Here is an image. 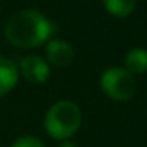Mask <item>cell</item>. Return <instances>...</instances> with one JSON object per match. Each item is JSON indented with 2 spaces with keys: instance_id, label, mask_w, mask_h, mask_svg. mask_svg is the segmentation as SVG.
<instances>
[{
  "instance_id": "1",
  "label": "cell",
  "mask_w": 147,
  "mask_h": 147,
  "mask_svg": "<svg viewBox=\"0 0 147 147\" xmlns=\"http://www.w3.org/2000/svg\"><path fill=\"white\" fill-rule=\"evenodd\" d=\"M55 26L49 18L36 10H22L10 18L5 27V36L18 48H38L49 41Z\"/></svg>"
},
{
  "instance_id": "2",
  "label": "cell",
  "mask_w": 147,
  "mask_h": 147,
  "mask_svg": "<svg viewBox=\"0 0 147 147\" xmlns=\"http://www.w3.org/2000/svg\"><path fill=\"white\" fill-rule=\"evenodd\" d=\"M82 122V112L73 101L62 100L48 109L45 117V128L54 139L67 141L79 130Z\"/></svg>"
},
{
  "instance_id": "3",
  "label": "cell",
  "mask_w": 147,
  "mask_h": 147,
  "mask_svg": "<svg viewBox=\"0 0 147 147\" xmlns=\"http://www.w3.org/2000/svg\"><path fill=\"white\" fill-rule=\"evenodd\" d=\"M100 87L108 98L114 101H128L136 92V79L125 68L111 67L103 71L100 78Z\"/></svg>"
},
{
  "instance_id": "4",
  "label": "cell",
  "mask_w": 147,
  "mask_h": 147,
  "mask_svg": "<svg viewBox=\"0 0 147 147\" xmlns=\"http://www.w3.org/2000/svg\"><path fill=\"white\" fill-rule=\"evenodd\" d=\"M19 71L22 73L24 79L30 84H45L51 74L48 62L40 55H26L21 60Z\"/></svg>"
},
{
  "instance_id": "5",
  "label": "cell",
  "mask_w": 147,
  "mask_h": 147,
  "mask_svg": "<svg viewBox=\"0 0 147 147\" xmlns=\"http://www.w3.org/2000/svg\"><path fill=\"white\" fill-rule=\"evenodd\" d=\"M46 59L57 68H65L73 62L74 49L70 43L63 40H51L46 46Z\"/></svg>"
},
{
  "instance_id": "6",
  "label": "cell",
  "mask_w": 147,
  "mask_h": 147,
  "mask_svg": "<svg viewBox=\"0 0 147 147\" xmlns=\"http://www.w3.org/2000/svg\"><path fill=\"white\" fill-rule=\"evenodd\" d=\"M19 78L18 67L7 57L0 55V96L7 95L8 92L14 89Z\"/></svg>"
},
{
  "instance_id": "7",
  "label": "cell",
  "mask_w": 147,
  "mask_h": 147,
  "mask_svg": "<svg viewBox=\"0 0 147 147\" xmlns=\"http://www.w3.org/2000/svg\"><path fill=\"white\" fill-rule=\"evenodd\" d=\"M125 70L131 74H144L147 73V49L134 48L125 55Z\"/></svg>"
},
{
  "instance_id": "8",
  "label": "cell",
  "mask_w": 147,
  "mask_h": 147,
  "mask_svg": "<svg viewBox=\"0 0 147 147\" xmlns=\"http://www.w3.org/2000/svg\"><path fill=\"white\" fill-rule=\"evenodd\" d=\"M105 10L115 18H127L136 8V0H101Z\"/></svg>"
},
{
  "instance_id": "9",
  "label": "cell",
  "mask_w": 147,
  "mask_h": 147,
  "mask_svg": "<svg viewBox=\"0 0 147 147\" xmlns=\"http://www.w3.org/2000/svg\"><path fill=\"white\" fill-rule=\"evenodd\" d=\"M10 147H46L41 139L35 136H21L16 141H13Z\"/></svg>"
},
{
  "instance_id": "10",
  "label": "cell",
  "mask_w": 147,
  "mask_h": 147,
  "mask_svg": "<svg viewBox=\"0 0 147 147\" xmlns=\"http://www.w3.org/2000/svg\"><path fill=\"white\" fill-rule=\"evenodd\" d=\"M57 147H79L76 142H71V141H63V142H60Z\"/></svg>"
}]
</instances>
